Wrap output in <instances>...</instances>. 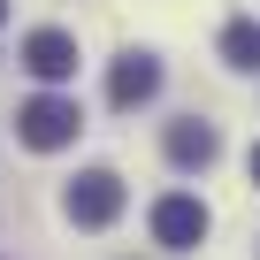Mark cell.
I'll return each mask as SVG.
<instances>
[{
  "label": "cell",
  "mask_w": 260,
  "mask_h": 260,
  "mask_svg": "<svg viewBox=\"0 0 260 260\" xmlns=\"http://www.w3.org/2000/svg\"><path fill=\"white\" fill-rule=\"evenodd\" d=\"M61 214H69L77 230H107V222L122 214V176H115V169H84V176H69Z\"/></svg>",
  "instance_id": "2"
},
{
  "label": "cell",
  "mask_w": 260,
  "mask_h": 260,
  "mask_svg": "<svg viewBox=\"0 0 260 260\" xmlns=\"http://www.w3.org/2000/svg\"><path fill=\"white\" fill-rule=\"evenodd\" d=\"M16 61H23L39 84H69V77H77V39H69L61 23H39V31L23 39V54H16Z\"/></svg>",
  "instance_id": "3"
},
{
  "label": "cell",
  "mask_w": 260,
  "mask_h": 260,
  "mask_svg": "<svg viewBox=\"0 0 260 260\" xmlns=\"http://www.w3.org/2000/svg\"><path fill=\"white\" fill-rule=\"evenodd\" d=\"M207 237V207L191 199V191H169V199H153V245H169V252H191Z\"/></svg>",
  "instance_id": "4"
},
{
  "label": "cell",
  "mask_w": 260,
  "mask_h": 260,
  "mask_svg": "<svg viewBox=\"0 0 260 260\" xmlns=\"http://www.w3.org/2000/svg\"><path fill=\"white\" fill-rule=\"evenodd\" d=\"M222 61H230V69H260V23H252V16H237V23L222 31Z\"/></svg>",
  "instance_id": "7"
},
{
  "label": "cell",
  "mask_w": 260,
  "mask_h": 260,
  "mask_svg": "<svg viewBox=\"0 0 260 260\" xmlns=\"http://www.w3.org/2000/svg\"><path fill=\"white\" fill-rule=\"evenodd\" d=\"M77 130H84V107H77L69 92H31V100L16 107V138H23L31 153H61V146H77Z\"/></svg>",
  "instance_id": "1"
},
{
  "label": "cell",
  "mask_w": 260,
  "mask_h": 260,
  "mask_svg": "<svg viewBox=\"0 0 260 260\" xmlns=\"http://www.w3.org/2000/svg\"><path fill=\"white\" fill-rule=\"evenodd\" d=\"M245 169H252V184H260V146H252V161H245Z\"/></svg>",
  "instance_id": "8"
},
{
  "label": "cell",
  "mask_w": 260,
  "mask_h": 260,
  "mask_svg": "<svg viewBox=\"0 0 260 260\" xmlns=\"http://www.w3.org/2000/svg\"><path fill=\"white\" fill-rule=\"evenodd\" d=\"M161 153H169L176 169H207V161L222 153V130H214V122H199V115H184V122H169Z\"/></svg>",
  "instance_id": "6"
},
{
  "label": "cell",
  "mask_w": 260,
  "mask_h": 260,
  "mask_svg": "<svg viewBox=\"0 0 260 260\" xmlns=\"http://www.w3.org/2000/svg\"><path fill=\"white\" fill-rule=\"evenodd\" d=\"M153 92H161V61H153L146 46H138V54H115V69H107V107L130 115V107H146Z\"/></svg>",
  "instance_id": "5"
},
{
  "label": "cell",
  "mask_w": 260,
  "mask_h": 260,
  "mask_svg": "<svg viewBox=\"0 0 260 260\" xmlns=\"http://www.w3.org/2000/svg\"><path fill=\"white\" fill-rule=\"evenodd\" d=\"M0 23H8V0H0Z\"/></svg>",
  "instance_id": "9"
}]
</instances>
